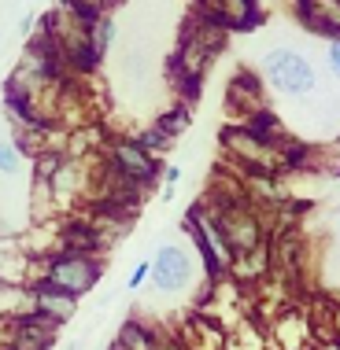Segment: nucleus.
<instances>
[{
  "label": "nucleus",
  "mask_w": 340,
  "mask_h": 350,
  "mask_svg": "<svg viewBox=\"0 0 340 350\" xmlns=\"http://www.w3.org/2000/svg\"><path fill=\"white\" fill-rule=\"evenodd\" d=\"M200 277H207V269H204L196 247L185 240L159 243L152 262H148V280H152L159 299H185L200 284Z\"/></svg>",
  "instance_id": "f257e3e1"
},
{
  "label": "nucleus",
  "mask_w": 340,
  "mask_h": 350,
  "mask_svg": "<svg viewBox=\"0 0 340 350\" xmlns=\"http://www.w3.org/2000/svg\"><path fill=\"white\" fill-rule=\"evenodd\" d=\"M100 258L93 251H71V247H60L52 251L49 258H41V277L45 284H52V288L67 291V295L82 299L89 295L93 288H97L100 280Z\"/></svg>",
  "instance_id": "f03ea898"
},
{
  "label": "nucleus",
  "mask_w": 340,
  "mask_h": 350,
  "mask_svg": "<svg viewBox=\"0 0 340 350\" xmlns=\"http://www.w3.org/2000/svg\"><path fill=\"white\" fill-rule=\"evenodd\" d=\"M263 85L278 96H311L318 85V74L311 67V59L296 49H270L263 55Z\"/></svg>",
  "instance_id": "7ed1b4c3"
},
{
  "label": "nucleus",
  "mask_w": 340,
  "mask_h": 350,
  "mask_svg": "<svg viewBox=\"0 0 340 350\" xmlns=\"http://www.w3.org/2000/svg\"><path fill=\"white\" fill-rule=\"evenodd\" d=\"M185 232H189V243L196 247V254H200L207 277H226V273L233 269V254L230 247H226V236L219 229V217H215V211L207 203H196L193 214H189L185 221Z\"/></svg>",
  "instance_id": "20e7f679"
},
{
  "label": "nucleus",
  "mask_w": 340,
  "mask_h": 350,
  "mask_svg": "<svg viewBox=\"0 0 340 350\" xmlns=\"http://www.w3.org/2000/svg\"><path fill=\"white\" fill-rule=\"evenodd\" d=\"M207 206L219 217V229L226 236V247H230L233 258L267 247V243H263V221L255 217V211L244 200L233 196V200H222V206H215V203H207Z\"/></svg>",
  "instance_id": "39448f33"
},
{
  "label": "nucleus",
  "mask_w": 340,
  "mask_h": 350,
  "mask_svg": "<svg viewBox=\"0 0 340 350\" xmlns=\"http://www.w3.org/2000/svg\"><path fill=\"white\" fill-rule=\"evenodd\" d=\"M315 343H318V336H315V321H311L307 310L285 306L270 317V325H267L270 350H311Z\"/></svg>",
  "instance_id": "423d86ee"
},
{
  "label": "nucleus",
  "mask_w": 340,
  "mask_h": 350,
  "mask_svg": "<svg viewBox=\"0 0 340 350\" xmlns=\"http://www.w3.org/2000/svg\"><path fill=\"white\" fill-rule=\"evenodd\" d=\"M226 144H230L233 155H237V163H241L244 170H252V174H278V170L285 166V159H281L278 144H274V140L255 137L252 129L230 133V137H226Z\"/></svg>",
  "instance_id": "0eeeda50"
},
{
  "label": "nucleus",
  "mask_w": 340,
  "mask_h": 350,
  "mask_svg": "<svg viewBox=\"0 0 340 350\" xmlns=\"http://www.w3.org/2000/svg\"><path fill=\"white\" fill-rule=\"evenodd\" d=\"M108 170L130 185H152L156 181V155H148L137 140H115L108 148Z\"/></svg>",
  "instance_id": "6e6552de"
},
{
  "label": "nucleus",
  "mask_w": 340,
  "mask_h": 350,
  "mask_svg": "<svg viewBox=\"0 0 340 350\" xmlns=\"http://www.w3.org/2000/svg\"><path fill=\"white\" fill-rule=\"evenodd\" d=\"M74 310H78V299L67 295V291L52 288V284H45V280L30 284V314L45 317L49 325H63V321L74 317Z\"/></svg>",
  "instance_id": "1a4fd4ad"
},
{
  "label": "nucleus",
  "mask_w": 340,
  "mask_h": 350,
  "mask_svg": "<svg viewBox=\"0 0 340 350\" xmlns=\"http://www.w3.org/2000/svg\"><path fill=\"white\" fill-rule=\"evenodd\" d=\"M296 12L311 30L340 37V0H296Z\"/></svg>",
  "instance_id": "9d476101"
},
{
  "label": "nucleus",
  "mask_w": 340,
  "mask_h": 350,
  "mask_svg": "<svg viewBox=\"0 0 340 350\" xmlns=\"http://www.w3.org/2000/svg\"><path fill=\"white\" fill-rule=\"evenodd\" d=\"M185 350H226V328L219 321H189V336H185Z\"/></svg>",
  "instance_id": "9b49d317"
},
{
  "label": "nucleus",
  "mask_w": 340,
  "mask_h": 350,
  "mask_svg": "<svg viewBox=\"0 0 340 350\" xmlns=\"http://www.w3.org/2000/svg\"><path fill=\"white\" fill-rule=\"evenodd\" d=\"M152 347H156V332L145 321H126L119 328L115 343H111V350H152Z\"/></svg>",
  "instance_id": "f8f14e48"
},
{
  "label": "nucleus",
  "mask_w": 340,
  "mask_h": 350,
  "mask_svg": "<svg viewBox=\"0 0 340 350\" xmlns=\"http://www.w3.org/2000/svg\"><path fill=\"white\" fill-rule=\"evenodd\" d=\"M226 350H267V332H259L252 321H241L233 332H226Z\"/></svg>",
  "instance_id": "ddd939ff"
},
{
  "label": "nucleus",
  "mask_w": 340,
  "mask_h": 350,
  "mask_svg": "<svg viewBox=\"0 0 340 350\" xmlns=\"http://www.w3.org/2000/svg\"><path fill=\"white\" fill-rule=\"evenodd\" d=\"M111 41H115V23H111L108 15H97L89 23V49H93V55L100 59V55L111 49Z\"/></svg>",
  "instance_id": "4468645a"
},
{
  "label": "nucleus",
  "mask_w": 340,
  "mask_h": 350,
  "mask_svg": "<svg viewBox=\"0 0 340 350\" xmlns=\"http://www.w3.org/2000/svg\"><path fill=\"white\" fill-rule=\"evenodd\" d=\"M23 170V148L19 140H0V177H15Z\"/></svg>",
  "instance_id": "2eb2a0df"
},
{
  "label": "nucleus",
  "mask_w": 340,
  "mask_h": 350,
  "mask_svg": "<svg viewBox=\"0 0 340 350\" xmlns=\"http://www.w3.org/2000/svg\"><path fill=\"white\" fill-rule=\"evenodd\" d=\"M215 12H219V18H226V23H244V15H248V0H219Z\"/></svg>",
  "instance_id": "dca6fc26"
},
{
  "label": "nucleus",
  "mask_w": 340,
  "mask_h": 350,
  "mask_svg": "<svg viewBox=\"0 0 340 350\" xmlns=\"http://www.w3.org/2000/svg\"><path fill=\"white\" fill-rule=\"evenodd\" d=\"M156 126L163 129V133H167L170 140H174V137H178V133H182V129L189 126V115H185V111H170V115H167V118H159Z\"/></svg>",
  "instance_id": "f3484780"
},
{
  "label": "nucleus",
  "mask_w": 340,
  "mask_h": 350,
  "mask_svg": "<svg viewBox=\"0 0 340 350\" xmlns=\"http://www.w3.org/2000/svg\"><path fill=\"white\" fill-rule=\"evenodd\" d=\"M145 280H148V262H137V266L130 269V280H126V288H130V291H137Z\"/></svg>",
  "instance_id": "a211bd4d"
},
{
  "label": "nucleus",
  "mask_w": 340,
  "mask_h": 350,
  "mask_svg": "<svg viewBox=\"0 0 340 350\" xmlns=\"http://www.w3.org/2000/svg\"><path fill=\"white\" fill-rule=\"evenodd\" d=\"M326 59H329V70H333L337 78H340V37H333V41H329V49H326Z\"/></svg>",
  "instance_id": "6ab92c4d"
},
{
  "label": "nucleus",
  "mask_w": 340,
  "mask_h": 350,
  "mask_svg": "<svg viewBox=\"0 0 340 350\" xmlns=\"http://www.w3.org/2000/svg\"><path fill=\"white\" fill-rule=\"evenodd\" d=\"M163 181H167V188H170V192H174V188H178V181H182V166H167V170H163Z\"/></svg>",
  "instance_id": "aec40b11"
},
{
  "label": "nucleus",
  "mask_w": 340,
  "mask_h": 350,
  "mask_svg": "<svg viewBox=\"0 0 340 350\" xmlns=\"http://www.w3.org/2000/svg\"><path fill=\"white\" fill-rule=\"evenodd\" d=\"M152 350H185V343H178V339H156Z\"/></svg>",
  "instance_id": "412c9836"
},
{
  "label": "nucleus",
  "mask_w": 340,
  "mask_h": 350,
  "mask_svg": "<svg viewBox=\"0 0 340 350\" xmlns=\"http://www.w3.org/2000/svg\"><path fill=\"white\" fill-rule=\"evenodd\" d=\"M337 225H340V211H337Z\"/></svg>",
  "instance_id": "4be33fe9"
}]
</instances>
